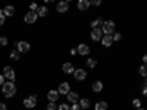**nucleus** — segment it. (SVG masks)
<instances>
[{
  "mask_svg": "<svg viewBox=\"0 0 147 110\" xmlns=\"http://www.w3.org/2000/svg\"><path fill=\"white\" fill-rule=\"evenodd\" d=\"M2 93L6 99H10V97H13L15 93H16V87H15V82L13 81H7L2 85Z\"/></svg>",
  "mask_w": 147,
  "mask_h": 110,
  "instance_id": "nucleus-1",
  "label": "nucleus"
},
{
  "mask_svg": "<svg viewBox=\"0 0 147 110\" xmlns=\"http://www.w3.org/2000/svg\"><path fill=\"white\" fill-rule=\"evenodd\" d=\"M102 31L106 35H112L115 32V22L113 21H105L102 23Z\"/></svg>",
  "mask_w": 147,
  "mask_h": 110,
  "instance_id": "nucleus-2",
  "label": "nucleus"
},
{
  "mask_svg": "<svg viewBox=\"0 0 147 110\" xmlns=\"http://www.w3.org/2000/svg\"><path fill=\"white\" fill-rule=\"evenodd\" d=\"M103 35H105V34H103L102 28H93V30H91V34H90V37H91L93 41H100Z\"/></svg>",
  "mask_w": 147,
  "mask_h": 110,
  "instance_id": "nucleus-3",
  "label": "nucleus"
},
{
  "mask_svg": "<svg viewBox=\"0 0 147 110\" xmlns=\"http://www.w3.org/2000/svg\"><path fill=\"white\" fill-rule=\"evenodd\" d=\"M37 19H38V15H37V12H27L25 16H24V21H25L27 23H34Z\"/></svg>",
  "mask_w": 147,
  "mask_h": 110,
  "instance_id": "nucleus-4",
  "label": "nucleus"
},
{
  "mask_svg": "<svg viewBox=\"0 0 147 110\" xmlns=\"http://www.w3.org/2000/svg\"><path fill=\"white\" fill-rule=\"evenodd\" d=\"M35 104H37V97L35 95H30L24 100V106L27 109H32V107H35Z\"/></svg>",
  "mask_w": 147,
  "mask_h": 110,
  "instance_id": "nucleus-5",
  "label": "nucleus"
},
{
  "mask_svg": "<svg viewBox=\"0 0 147 110\" xmlns=\"http://www.w3.org/2000/svg\"><path fill=\"white\" fill-rule=\"evenodd\" d=\"M3 75H5L6 79L13 81V79H15V70L12 69L10 66H5V69H3Z\"/></svg>",
  "mask_w": 147,
  "mask_h": 110,
  "instance_id": "nucleus-6",
  "label": "nucleus"
},
{
  "mask_svg": "<svg viewBox=\"0 0 147 110\" xmlns=\"http://www.w3.org/2000/svg\"><path fill=\"white\" fill-rule=\"evenodd\" d=\"M68 9H69V3L65 2V0H60V2L57 3V6H56V10L59 12V13H65V12H68Z\"/></svg>",
  "mask_w": 147,
  "mask_h": 110,
  "instance_id": "nucleus-7",
  "label": "nucleus"
},
{
  "mask_svg": "<svg viewBox=\"0 0 147 110\" xmlns=\"http://www.w3.org/2000/svg\"><path fill=\"white\" fill-rule=\"evenodd\" d=\"M74 76H75L77 81H84L85 78H87V72H85L84 69H75L74 70Z\"/></svg>",
  "mask_w": 147,
  "mask_h": 110,
  "instance_id": "nucleus-8",
  "label": "nucleus"
},
{
  "mask_svg": "<svg viewBox=\"0 0 147 110\" xmlns=\"http://www.w3.org/2000/svg\"><path fill=\"white\" fill-rule=\"evenodd\" d=\"M16 47H18V50H19L21 53L30 52V43H27V41H18V43H16Z\"/></svg>",
  "mask_w": 147,
  "mask_h": 110,
  "instance_id": "nucleus-9",
  "label": "nucleus"
},
{
  "mask_svg": "<svg viewBox=\"0 0 147 110\" xmlns=\"http://www.w3.org/2000/svg\"><path fill=\"white\" fill-rule=\"evenodd\" d=\"M77 52L81 54V56H88L90 54V47L87 44H80L78 48H77Z\"/></svg>",
  "mask_w": 147,
  "mask_h": 110,
  "instance_id": "nucleus-10",
  "label": "nucleus"
},
{
  "mask_svg": "<svg viewBox=\"0 0 147 110\" xmlns=\"http://www.w3.org/2000/svg\"><path fill=\"white\" fill-rule=\"evenodd\" d=\"M66 97H68V101H69V103H72V104L80 101V95H78L75 91H69V93L66 94Z\"/></svg>",
  "mask_w": 147,
  "mask_h": 110,
  "instance_id": "nucleus-11",
  "label": "nucleus"
},
{
  "mask_svg": "<svg viewBox=\"0 0 147 110\" xmlns=\"http://www.w3.org/2000/svg\"><path fill=\"white\" fill-rule=\"evenodd\" d=\"M47 99H49V101H57L59 100V91L57 90H50L47 93Z\"/></svg>",
  "mask_w": 147,
  "mask_h": 110,
  "instance_id": "nucleus-12",
  "label": "nucleus"
},
{
  "mask_svg": "<svg viewBox=\"0 0 147 110\" xmlns=\"http://www.w3.org/2000/svg\"><path fill=\"white\" fill-rule=\"evenodd\" d=\"M100 41H102V44H103L105 47H110V46H112V43H113V37L105 34V35L102 37V40H100Z\"/></svg>",
  "mask_w": 147,
  "mask_h": 110,
  "instance_id": "nucleus-13",
  "label": "nucleus"
},
{
  "mask_svg": "<svg viewBox=\"0 0 147 110\" xmlns=\"http://www.w3.org/2000/svg\"><path fill=\"white\" fill-rule=\"evenodd\" d=\"M57 91H59V94H68V93L71 91V87H69V84H68V82H62V84L59 85Z\"/></svg>",
  "mask_w": 147,
  "mask_h": 110,
  "instance_id": "nucleus-14",
  "label": "nucleus"
},
{
  "mask_svg": "<svg viewBox=\"0 0 147 110\" xmlns=\"http://www.w3.org/2000/svg\"><path fill=\"white\" fill-rule=\"evenodd\" d=\"M90 0H78V9L80 10H87L90 9Z\"/></svg>",
  "mask_w": 147,
  "mask_h": 110,
  "instance_id": "nucleus-15",
  "label": "nucleus"
},
{
  "mask_svg": "<svg viewBox=\"0 0 147 110\" xmlns=\"http://www.w3.org/2000/svg\"><path fill=\"white\" fill-rule=\"evenodd\" d=\"M49 13V9L46 6H38V9H37V15H38L40 18H46Z\"/></svg>",
  "mask_w": 147,
  "mask_h": 110,
  "instance_id": "nucleus-16",
  "label": "nucleus"
},
{
  "mask_svg": "<svg viewBox=\"0 0 147 110\" xmlns=\"http://www.w3.org/2000/svg\"><path fill=\"white\" fill-rule=\"evenodd\" d=\"M62 70L65 72V73H74V65L72 63H69V62H66V63H63L62 65Z\"/></svg>",
  "mask_w": 147,
  "mask_h": 110,
  "instance_id": "nucleus-17",
  "label": "nucleus"
},
{
  "mask_svg": "<svg viewBox=\"0 0 147 110\" xmlns=\"http://www.w3.org/2000/svg\"><path fill=\"white\" fill-rule=\"evenodd\" d=\"M93 91L94 93H102L103 91V84L100 81H94L93 82Z\"/></svg>",
  "mask_w": 147,
  "mask_h": 110,
  "instance_id": "nucleus-18",
  "label": "nucleus"
},
{
  "mask_svg": "<svg viewBox=\"0 0 147 110\" xmlns=\"http://www.w3.org/2000/svg\"><path fill=\"white\" fill-rule=\"evenodd\" d=\"M3 12H5L6 16H13V15H15V7L12 6V5H7V6L3 9Z\"/></svg>",
  "mask_w": 147,
  "mask_h": 110,
  "instance_id": "nucleus-19",
  "label": "nucleus"
},
{
  "mask_svg": "<svg viewBox=\"0 0 147 110\" xmlns=\"http://www.w3.org/2000/svg\"><path fill=\"white\" fill-rule=\"evenodd\" d=\"M94 109L96 110H107V103L106 101H99V103H96Z\"/></svg>",
  "mask_w": 147,
  "mask_h": 110,
  "instance_id": "nucleus-20",
  "label": "nucleus"
},
{
  "mask_svg": "<svg viewBox=\"0 0 147 110\" xmlns=\"http://www.w3.org/2000/svg\"><path fill=\"white\" fill-rule=\"evenodd\" d=\"M78 103H80L81 109H88V107H90V100H87V99H82V100H80Z\"/></svg>",
  "mask_w": 147,
  "mask_h": 110,
  "instance_id": "nucleus-21",
  "label": "nucleus"
},
{
  "mask_svg": "<svg viewBox=\"0 0 147 110\" xmlns=\"http://www.w3.org/2000/svg\"><path fill=\"white\" fill-rule=\"evenodd\" d=\"M19 54H21V52H19L18 48H16V50H13V52L10 53V59H12V60H18V59L21 57Z\"/></svg>",
  "mask_w": 147,
  "mask_h": 110,
  "instance_id": "nucleus-22",
  "label": "nucleus"
},
{
  "mask_svg": "<svg viewBox=\"0 0 147 110\" xmlns=\"http://www.w3.org/2000/svg\"><path fill=\"white\" fill-rule=\"evenodd\" d=\"M87 66H88V68H96V66H97V60L93 59V57L87 59Z\"/></svg>",
  "mask_w": 147,
  "mask_h": 110,
  "instance_id": "nucleus-23",
  "label": "nucleus"
},
{
  "mask_svg": "<svg viewBox=\"0 0 147 110\" xmlns=\"http://www.w3.org/2000/svg\"><path fill=\"white\" fill-rule=\"evenodd\" d=\"M100 23H103V21H102L100 18H97V19L91 21V28H99V25H100Z\"/></svg>",
  "mask_w": 147,
  "mask_h": 110,
  "instance_id": "nucleus-24",
  "label": "nucleus"
},
{
  "mask_svg": "<svg viewBox=\"0 0 147 110\" xmlns=\"http://www.w3.org/2000/svg\"><path fill=\"white\" fill-rule=\"evenodd\" d=\"M138 73H140L141 76H146V75H147V66H146V65L140 66V68H138Z\"/></svg>",
  "mask_w": 147,
  "mask_h": 110,
  "instance_id": "nucleus-25",
  "label": "nucleus"
},
{
  "mask_svg": "<svg viewBox=\"0 0 147 110\" xmlns=\"http://www.w3.org/2000/svg\"><path fill=\"white\" fill-rule=\"evenodd\" d=\"M47 110H57L56 103H55V101H49V104H47Z\"/></svg>",
  "mask_w": 147,
  "mask_h": 110,
  "instance_id": "nucleus-26",
  "label": "nucleus"
},
{
  "mask_svg": "<svg viewBox=\"0 0 147 110\" xmlns=\"http://www.w3.org/2000/svg\"><path fill=\"white\" fill-rule=\"evenodd\" d=\"M5 19H6V15H5V12L3 10H0V27L5 23Z\"/></svg>",
  "mask_w": 147,
  "mask_h": 110,
  "instance_id": "nucleus-27",
  "label": "nucleus"
},
{
  "mask_svg": "<svg viewBox=\"0 0 147 110\" xmlns=\"http://www.w3.org/2000/svg\"><path fill=\"white\" fill-rule=\"evenodd\" d=\"M132 106L136 107V109L141 107V101H140V99H134V100H132Z\"/></svg>",
  "mask_w": 147,
  "mask_h": 110,
  "instance_id": "nucleus-28",
  "label": "nucleus"
},
{
  "mask_svg": "<svg viewBox=\"0 0 147 110\" xmlns=\"http://www.w3.org/2000/svg\"><path fill=\"white\" fill-rule=\"evenodd\" d=\"M57 110H71V107H69L66 103H62V104L57 107Z\"/></svg>",
  "mask_w": 147,
  "mask_h": 110,
  "instance_id": "nucleus-29",
  "label": "nucleus"
},
{
  "mask_svg": "<svg viewBox=\"0 0 147 110\" xmlns=\"http://www.w3.org/2000/svg\"><path fill=\"white\" fill-rule=\"evenodd\" d=\"M0 46H2V47L7 46V38H6V37H0Z\"/></svg>",
  "mask_w": 147,
  "mask_h": 110,
  "instance_id": "nucleus-30",
  "label": "nucleus"
},
{
  "mask_svg": "<svg viewBox=\"0 0 147 110\" xmlns=\"http://www.w3.org/2000/svg\"><path fill=\"white\" fill-rule=\"evenodd\" d=\"M112 37H113V41H121V32H113Z\"/></svg>",
  "mask_w": 147,
  "mask_h": 110,
  "instance_id": "nucleus-31",
  "label": "nucleus"
},
{
  "mask_svg": "<svg viewBox=\"0 0 147 110\" xmlns=\"http://www.w3.org/2000/svg\"><path fill=\"white\" fill-rule=\"evenodd\" d=\"M90 5H93V6H100V5H102V0H90Z\"/></svg>",
  "mask_w": 147,
  "mask_h": 110,
  "instance_id": "nucleus-32",
  "label": "nucleus"
},
{
  "mask_svg": "<svg viewBox=\"0 0 147 110\" xmlns=\"http://www.w3.org/2000/svg\"><path fill=\"white\" fill-rule=\"evenodd\" d=\"M71 110H81V106H80V103H74V104L71 106Z\"/></svg>",
  "mask_w": 147,
  "mask_h": 110,
  "instance_id": "nucleus-33",
  "label": "nucleus"
},
{
  "mask_svg": "<svg viewBox=\"0 0 147 110\" xmlns=\"http://www.w3.org/2000/svg\"><path fill=\"white\" fill-rule=\"evenodd\" d=\"M30 9H31V12H37L38 6H37V3H31V5H30Z\"/></svg>",
  "mask_w": 147,
  "mask_h": 110,
  "instance_id": "nucleus-34",
  "label": "nucleus"
},
{
  "mask_svg": "<svg viewBox=\"0 0 147 110\" xmlns=\"http://www.w3.org/2000/svg\"><path fill=\"white\" fill-rule=\"evenodd\" d=\"M5 79H6L5 75H0V85H3V84H5Z\"/></svg>",
  "mask_w": 147,
  "mask_h": 110,
  "instance_id": "nucleus-35",
  "label": "nucleus"
},
{
  "mask_svg": "<svg viewBox=\"0 0 147 110\" xmlns=\"http://www.w3.org/2000/svg\"><path fill=\"white\" fill-rule=\"evenodd\" d=\"M141 93H143V95H144V97H147V85H144V88H143V91H141Z\"/></svg>",
  "mask_w": 147,
  "mask_h": 110,
  "instance_id": "nucleus-36",
  "label": "nucleus"
},
{
  "mask_svg": "<svg viewBox=\"0 0 147 110\" xmlns=\"http://www.w3.org/2000/svg\"><path fill=\"white\" fill-rule=\"evenodd\" d=\"M0 110H7V107H6L5 103H0Z\"/></svg>",
  "mask_w": 147,
  "mask_h": 110,
  "instance_id": "nucleus-37",
  "label": "nucleus"
},
{
  "mask_svg": "<svg viewBox=\"0 0 147 110\" xmlns=\"http://www.w3.org/2000/svg\"><path fill=\"white\" fill-rule=\"evenodd\" d=\"M143 62H144V65H147V53L143 56Z\"/></svg>",
  "mask_w": 147,
  "mask_h": 110,
  "instance_id": "nucleus-38",
  "label": "nucleus"
},
{
  "mask_svg": "<svg viewBox=\"0 0 147 110\" xmlns=\"http://www.w3.org/2000/svg\"><path fill=\"white\" fill-rule=\"evenodd\" d=\"M77 53H78V52H77V48H72V50H71V54H72V56H74V54H77Z\"/></svg>",
  "mask_w": 147,
  "mask_h": 110,
  "instance_id": "nucleus-39",
  "label": "nucleus"
},
{
  "mask_svg": "<svg viewBox=\"0 0 147 110\" xmlns=\"http://www.w3.org/2000/svg\"><path fill=\"white\" fill-rule=\"evenodd\" d=\"M52 2H55V0H44V3H52Z\"/></svg>",
  "mask_w": 147,
  "mask_h": 110,
  "instance_id": "nucleus-40",
  "label": "nucleus"
},
{
  "mask_svg": "<svg viewBox=\"0 0 147 110\" xmlns=\"http://www.w3.org/2000/svg\"><path fill=\"white\" fill-rule=\"evenodd\" d=\"M144 84H146V85H147V75H146V76H144Z\"/></svg>",
  "mask_w": 147,
  "mask_h": 110,
  "instance_id": "nucleus-41",
  "label": "nucleus"
},
{
  "mask_svg": "<svg viewBox=\"0 0 147 110\" xmlns=\"http://www.w3.org/2000/svg\"><path fill=\"white\" fill-rule=\"evenodd\" d=\"M137 110H146V109H143V107H138V109H137Z\"/></svg>",
  "mask_w": 147,
  "mask_h": 110,
  "instance_id": "nucleus-42",
  "label": "nucleus"
},
{
  "mask_svg": "<svg viewBox=\"0 0 147 110\" xmlns=\"http://www.w3.org/2000/svg\"><path fill=\"white\" fill-rule=\"evenodd\" d=\"M65 2H68V3H69V2H72V0H65Z\"/></svg>",
  "mask_w": 147,
  "mask_h": 110,
  "instance_id": "nucleus-43",
  "label": "nucleus"
}]
</instances>
